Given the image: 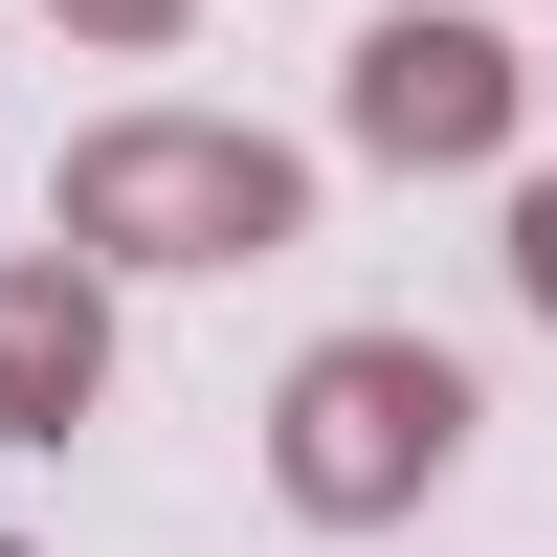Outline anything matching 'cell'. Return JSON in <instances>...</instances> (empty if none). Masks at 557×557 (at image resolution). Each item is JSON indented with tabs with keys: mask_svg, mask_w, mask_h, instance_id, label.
<instances>
[{
	"mask_svg": "<svg viewBox=\"0 0 557 557\" xmlns=\"http://www.w3.org/2000/svg\"><path fill=\"white\" fill-rule=\"evenodd\" d=\"M67 223L89 268H268V246H312V157L290 134H246V112H112V134H67Z\"/></svg>",
	"mask_w": 557,
	"mask_h": 557,
	"instance_id": "1",
	"label": "cell"
},
{
	"mask_svg": "<svg viewBox=\"0 0 557 557\" xmlns=\"http://www.w3.org/2000/svg\"><path fill=\"white\" fill-rule=\"evenodd\" d=\"M469 357L446 335H312L290 380H268V491H290L312 535H401L446 469H469Z\"/></svg>",
	"mask_w": 557,
	"mask_h": 557,
	"instance_id": "2",
	"label": "cell"
},
{
	"mask_svg": "<svg viewBox=\"0 0 557 557\" xmlns=\"http://www.w3.org/2000/svg\"><path fill=\"white\" fill-rule=\"evenodd\" d=\"M513 112H535V67H513V23H469V0H380L357 67H335V134L380 178H491Z\"/></svg>",
	"mask_w": 557,
	"mask_h": 557,
	"instance_id": "3",
	"label": "cell"
},
{
	"mask_svg": "<svg viewBox=\"0 0 557 557\" xmlns=\"http://www.w3.org/2000/svg\"><path fill=\"white\" fill-rule=\"evenodd\" d=\"M89 401H112V268L45 223V246L0 268V446H67Z\"/></svg>",
	"mask_w": 557,
	"mask_h": 557,
	"instance_id": "4",
	"label": "cell"
},
{
	"mask_svg": "<svg viewBox=\"0 0 557 557\" xmlns=\"http://www.w3.org/2000/svg\"><path fill=\"white\" fill-rule=\"evenodd\" d=\"M45 23H67V45H178L201 0H45Z\"/></svg>",
	"mask_w": 557,
	"mask_h": 557,
	"instance_id": "5",
	"label": "cell"
},
{
	"mask_svg": "<svg viewBox=\"0 0 557 557\" xmlns=\"http://www.w3.org/2000/svg\"><path fill=\"white\" fill-rule=\"evenodd\" d=\"M513 312H557V178H513Z\"/></svg>",
	"mask_w": 557,
	"mask_h": 557,
	"instance_id": "6",
	"label": "cell"
}]
</instances>
